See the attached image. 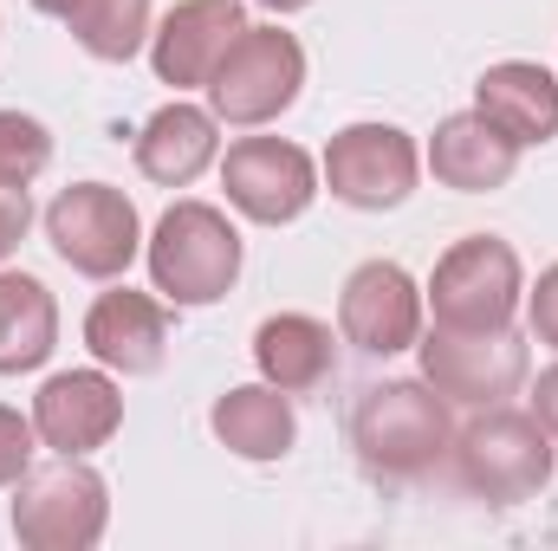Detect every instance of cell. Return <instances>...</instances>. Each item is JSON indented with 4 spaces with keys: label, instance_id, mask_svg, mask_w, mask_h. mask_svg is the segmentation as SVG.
<instances>
[{
    "label": "cell",
    "instance_id": "18",
    "mask_svg": "<svg viewBox=\"0 0 558 551\" xmlns=\"http://www.w3.org/2000/svg\"><path fill=\"white\" fill-rule=\"evenodd\" d=\"M254 364L260 377L286 390V396H305L331 377V325L305 318V311H279L254 331Z\"/></svg>",
    "mask_w": 558,
    "mask_h": 551
},
{
    "label": "cell",
    "instance_id": "11",
    "mask_svg": "<svg viewBox=\"0 0 558 551\" xmlns=\"http://www.w3.org/2000/svg\"><path fill=\"white\" fill-rule=\"evenodd\" d=\"M338 331L344 344L371 351V357H397L422 338V292L416 279L390 260H371L344 279V298H338Z\"/></svg>",
    "mask_w": 558,
    "mask_h": 551
},
{
    "label": "cell",
    "instance_id": "3",
    "mask_svg": "<svg viewBox=\"0 0 558 551\" xmlns=\"http://www.w3.org/2000/svg\"><path fill=\"white\" fill-rule=\"evenodd\" d=\"M553 428L526 409H494L454 434V474L487 506H520L553 480Z\"/></svg>",
    "mask_w": 558,
    "mask_h": 551
},
{
    "label": "cell",
    "instance_id": "23",
    "mask_svg": "<svg viewBox=\"0 0 558 551\" xmlns=\"http://www.w3.org/2000/svg\"><path fill=\"white\" fill-rule=\"evenodd\" d=\"M33 415L20 409H0V487H13L26 467H33Z\"/></svg>",
    "mask_w": 558,
    "mask_h": 551
},
{
    "label": "cell",
    "instance_id": "6",
    "mask_svg": "<svg viewBox=\"0 0 558 551\" xmlns=\"http://www.w3.org/2000/svg\"><path fill=\"white\" fill-rule=\"evenodd\" d=\"M299 85H305L299 39L279 33V26H247L228 46V59L215 65V78H208L215 124H241V131L247 124H274L279 111L299 98Z\"/></svg>",
    "mask_w": 558,
    "mask_h": 551
},
{
    "label": "cell",
    "instance_id": "12",
    "mask_svg": "<svg viewBox=\"0 0 558 551\" xmlns=\"http://www.w3.org/2000/svg\"><path fill=\"white\" fill-rule=\"evenodd\" d=\"M247 33V13L241 0H182L162 13V26L149 33V59H156V78L189 91V85H208L215 65L228 59V46Z\"/></svg>",
    "mask_w": 558,
    "mask_h": 551
},
{
    "label": "cell",
    "instance_id": "22",
    "mask_svg": "<svg viewBox=\"0 0 558 551\" xmlns=\"http://www.w3.org/2000/svg\"><path fill=\"white\" fill-rule=\"evenodd\" d=\"M46 162H52L46 124H33L20 111H0V182H33Z\"/></svg>",
    "mask_w": 558,
    "mask_h": 551
},
{
    "label": "cell",
    "instance_id": "19",
    "mask_svg": "<svg viewBox=\"0 0 558 551\" xmlns=\"http://www.w3.org/2000/svg\"><path fill=\"white\" fill-rule=\"evenodd\" d=\"M208 421H215L221 448H234L241 461H279V454L292 448V434H299L292 403H286V390H274V383H241V390H228Z\"/></svg>",
    "mask_w": 558,
    "mask_h": 551
},
{
    "label": "cell",
    "instance_id": "2",
    "mask_svg": "<svg viewBox=\"0 0 558 551\" xmlns=\"http://www.w3.org/2000/svg\"><path fill=\"white\" fill-rule=\"evenodd\" d=\"M111 487L85 454H59L52 467H26L13 480V539L26 551H85L105 539Z\"/></svg>",
    "mask_w": 558,
    "mask_h": 551
},
{
    "label": "cell",
    "instance_id": "24",
    "mask_svg": "<svg viewBox=\"0 0 558 551\" xmlns=\"http://www.w3.org/2000/svg\"><path fill=\"white\" fill-rule=\"evenodd\" d=\"M33 228V201H26V182H0V260L26 241Z\"/></svg>",
    "mask_w": 558,
    "mask_h": 551
},
{
    "label": "cell",
    "instance_id": "8",
    "mask_svg": "<svg viewBox=\"0 0 558 551\" xmlns=\"http://www.w3.org/2000/svg\"><path fill=\"white\" fill-rule=\"evenodd\" d=\"M422 383H435L448 403L494 409L526 383V344L513 331H448V325H435V338L422 344Z\"/></svg>",
    "mask_w": 558,
    "mask_h": 551
},
{
    "label": "cell",
    "instance_id": "14",
    "mask_svg": "<svg viewBox=\"0 0 558 551\" xmlns=\"http://www.w3.org/2000/svg\"><path fill=\"white\" fill-rule=\"evenodd\" d=\"M85 351L118 377H149L169 357V311L149 292L118 285L85 311Z\"/></svg>",
    "mask_w": 558,
    "mask_h": 551
},
{
    "label": "cell",
    "instance_id": "21",
    "mask_svg": "<svg viewBox=\"0 0 558 551\" xmlns=\"http://www.w3.org/2000/svg\"><path fill=\"white\" fill-rule=\"evenodd\" d=\"M65 26H72V39H78L92 59L124 65L143 39H149V0H78V7L65 13Z\"/></svg>",
    "mask_w": 558,
    "mask_h": 551
},
{
    "label": "cell",
    "instance_id": "4",
    "mask_svg": "<svg viewBox=\"0 0 558 551\" xmlns=\"http://www.w3.org/2000/svg\"><path fill=\"white\" fill-rule=\"evenodd\" d=\"M149 279L169 305H215L241 279V234L208 201H175L156 221L149 241Z\"/></svg>",
    "mask_w": 558,
    "mask_h": 551
},
{
    "label": "cell",
    "instance_id": "15",
    "mask_svg": "<svg viewBox=\"0 0 558 551\" xmlns=\"http://www.w3.org/2000/svg\"><path fill=\"white\" fill-rule=\"evenodd\" d=\"M474 111L513 137L526 143H553L558 137V78L546 65H526V59H507V65H487L481 85H474Z\"/></svg>",
    "mask_w": 558,
    "mask_h": 551
},
{
    "label": "cell",
    "instance_id": "20",
    "mask_svg": "<svg viewBox=\"0 0 558 551\" xmlns=\"http://www.w3.org/2000/svg\"><path fill=\"white\" fill-rule=\"evenodd\" d=\"M59 344V305L33 273H0V377L39 370Z\"/></svg>",
    "mask_w": 558,
    "mask_h": 551
},
{
    "label": "cell",
    "instance_id": "5",
    "mask_svg": "<svg viewBox=\"0 0 558 551\" xmlns=\"http://www.w3.org/2000/svg\"><path fill=\"white\" fill-rule=\"evenodd\" d=\"M428 305H435V325L448 331H507V318L520 311V254L494 234L454 241L435 260Z\"/></svg>",
    "mask_w": 558,
    "mask_h": 551
},
{
    "label": "cell",
    "instance_id": "25",
    "mask_svg": "<svg viewBox=\"0 0 558 551\" xmlns=\"http://www.w3.org/2000/svg\"><path fill=\"white\" fill-rule=\"evenodd\" d=\"M526 311H533V338L558 351V267H546V273H539V285H533V305H526Z\"/></svg>",
    "mask_w": 558,
    "mask_h": 551
},
{
    "label": "cell",
    "instance_id": "27",
    "mask_svg": "<svg viewBox=\"0 0 558 551\" xmlns=\"http://www.w3.org/2000/svg\"><path fill=\"white\" fill-rule=\"evenodd\" d=\"M33 7H39V13H52V20H65V13L78 7V0H33Z\"/></svg>",
    "mask_w": 558,
    "mask_h": 551
},
{
    "label": "cell",
    "instance_id": "26",
    "mask_svg": "<svg viewBox=\"0 0 558 551\" xmlns=\"http://www.w3.org/2000/svg\"><path fill=\"white\" fill-rule=\"evenodd\" d=\"M533 415H539V421L558 434V364L539 377V390H533Z\"/></svg>",
    "mask_w": 558,
    "mask_h": 551
},
{
    "label": "cell",
    "instance_id": "7",
    "mask_svg": "<svg viewBox=\"0 0 558 551\" xmlns=\"http://www.w3.org/2000/svg\"><path fill=\"white\" fill-rule=\"evenodd\" d=\"M46 234L59 247V260L85 279H118L137 260V208L124 201V188L111 182H78L46 208Z\"/></svg>",
    "mask_w": 558,
    "mask_h": 551
},
{
    "label": "cell",
    "instance_id": "28",
    "mask_svg": "<svg viewBox=\"0 0 558 551\" xmlns=\"http://www.w3.org/2000/svg\"><path fill=\"white\" fill-rule=\"evenodd\" d=\"M260 7H274V13H299V7H312V0H260Z\"/></svg>",
    "mask_w": 558,
    "mask_h": 551
},
{
    "label": "cell",
    "instance_id": "9",
    "mask_svg": "<svg viewBox=\"0 0 558 551\" xmlns=\"http://www.w3.org/2000/svg\"><path fill=\"white\" fill-rule=\"evenodd\" d=\"M221 188L228 201L260 221V228H286L312 208L318 195V169L299 143H279V137H241L221 162Z\"/></svg>",
    "mask_w": 558,
    "mask_h": 551
},
{
    "label": "cell",
    "instance_id": "13",
    "mask_svg": "<svg viewBox=\"0 0 558 551\" xmlns=\"http://www.w3.org/2000/svg\"><path fill=\"white\" fill-rule=\"evenodd\" d=\"M124 421V396L105 370H65L33 396V428L52 454H92L118 434Z\"/></svg>",
    "mask_w": 558,
    "mask_h": 551
},
{
    "label": "cell",
    "instance_id": "1",
    "mask_svg": "<svg viewBox=\"0 0 558 551\" xmlns=\"http://www.w3.org/2000/svg\"><path fill=\"white\" fill-rule=\"evenodd\" d=\"M351 441H357V461L384 480H410L428 474L448 448H454V421L435 383H371L364 403L351 415Z\"/></svg>",
    "mask_w": 558,
    "mask_h": 551
},
{
    "label": "cell",
    "instance_id": "17",
    "mask_svg": "<svg viewBox=\"0 0 558 551\" xmlns=\"http://www.w3.org/2000/svg\"><path fill=\"white\" fill-rule=\"evenodd\" d=\"M215 149H221V137H215V111H195V105H162L149 124H143L137 137V169L149 175V182H162V188H189L208 162H215Z\"/></svg>",
    "mask_w": 558,
    "mask_h": 551
},
{
    "label": "cell",
    "instance_id": "16",
    "mask_svg": "<svg viewBox=\"0 0 558 551\" xmlns=\"http://www.w3.org/2000/svg\"><path fill=\"white\" fill-rule=\"evenodd\" d=\"M513 162H520V143L500 137L481 111L468 118H448L435 143H428V169L441 188H461V195H487L500 182H513Z\"/></svg>",
    "mask_w": 558,
    "mask_h": 551
},
{
    "label": "cell",
    "instance_id": "10",
    "mask_svg": "<svg viewBox=\"0 0 558 551\" xmlns=\"http://www.w3.org/2000/svg\"><path fill=\"white\" fill-rule=\"evenodd\" d=\"M416 169H422L416 143L397 124H351L325 149V182L351 208H397V201H410Z\"/></svg>",
    "mask_w": 558,
    "mask_h": 551
}]
</instances>
